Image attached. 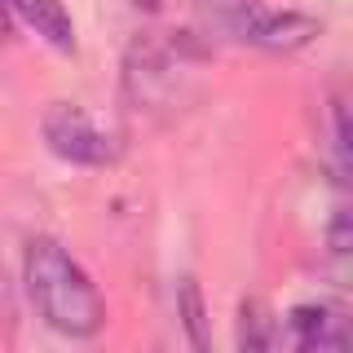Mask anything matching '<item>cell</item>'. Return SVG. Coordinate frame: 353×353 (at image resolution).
<instances>
[{
  "instance_id": "6da1fadb",
  "label": "cell",
  "mask_w": 353,
  "mask_h": 353,
  "mask_svg": "<svg viewBox=\"0 0 353 353\" xmlns=\"http://www.w3.org/2000/svg\"><path fill=\"white\" fill-rule=\"evenodd\" d=\"M27 292L36 309L49 318V327H58L62 336L88 340L102 331V296H97L93 279L66 256L62 243L53 239H36L27 248Z\"/></svg>"
},
{
  "instance_id": "7a4b0ae2",
  "label": "cell",
  "mask_w": 353,
  "mask_h": 353,
  "mask_svg": "<svg viewBox=\"0 0 353 353\" xmlns=\"http://www.w3.org/2000/svg\"><path fill=\"white\" fill-rule=\"evenodd\" d=\"M203 14L216 22L225 36L243 44H261V49H296L314 36V22L301 14H283L261 0H199Z\"/></svg>"
},
{
  "instance_id": "3957f363",
  "label": "cell",
  "mask_w": 353,
  "mask_h": 353,
  "mask_svg": "<svg viewBox=\"0 0 353 353\" xmlns=\"http://www.w3.org/2000/svg\"><path fill=\"white\" fill-rule=\"evenodd\" d=\"M40 128H44L49 150L58 154V159H66V163L102 168V163L115 159V141H110L106 132L97 128L80 106H71V102H53L49 110H44V124Z\"/></svg>"
},
{
  "instance_id": "277c9868",
  "label": "cell",
  "mask_w": 353,
  "mask_h": 353,
  "mask_svg": "<svg viewBox=\"0 0 353 353\" xmlns=\"http://www.w3.org/2000/svg\"><path fill=\"white\" fill-rule=\"evenodd\" d=\"M292 340L305 353H327V349H349V323L336 305H296L292 318Z\"/></svg>"
},
{
  "instance_id": "5b68a950",
  "label": "cell",
  "mask_w": 353,
  "mask_h": 353,
  "mask_svg": "<svg viewBox=\"0 0 353 353\" xmlns=\"http://www.w3.org/2000/svg\"><path fill=\"white\" fill-rule=\"evenodd\" d=\"M14 14L27 22L36 36H44L53 49L71 53L75 49V27H71V14H66L62 0H5Z\"/></svg>"
},
{
  "instance_id": "8992f818",
  "label": "cell",
  "mask_w": 353,
  "mask_h": 353,
  "mask_svg": "<svg viewBox=\"0 0 353 353\" xmlns=\"http://www.w3.org/2000/svg\"><path fill=\"white\" fill-rule=\"evenodd\" d=\"M176 309H181V327H185V336H190V345L194 349L212 345V336H208V318H203V296H199L194 279H181V287H176Z\"/></svg>"
},
{
  "instance_id": "52a82bcc",
  "label": "cell",
  "mask_w": 353,
  "mask_h": 353,
  "mask_svg": "<svg viewBox=\"0 0 353 353\" xmlns=\"http://www.w3.org/2000/svg\"><path fill=\"white\" fill-rule=\"evenodd\" d=\"M274 318L265 314L261 301H243V318H239V349H270L274 345Z\"/></svg>"
},
{
  "instance_id": "ba28073f",
  "label": "cell",
  "mask_w": 353,
  "mask_h": 353,
  "mask_svg": "<svg viewBox=\"0 0 353 353\" xmlns=\"http://www.w3.org/2000/svg\"><path fill=\"white\" fill-rule=\"evenodd\" d=\"M331 128H336V141H331V146H336V168L340 172H349V119H345V106H331Z\"/></svg>"
},
{
  "instance_id": "9c48e42d",
  "label": "cell",
  "mask_w": 353,
  "mask_h": 353,
  "mask_svg": "<svg viewBox=\"0 0 353 353\" xmlns=\"http://www.w3.org/2000/svg\"><path fill=\"white\" fill-rule=\"evenodd\" d=\"M327 243H331L336 256L349 252V212H336V221H331V230H327Z\"/></svg>"
},
{
  "instance_id": "30bf717a",
  "label": "cell",
  "mask_w": 353,
  "mask_h": 353,
  "mask_svg": "<svg viewBox=\"0 0 353 353\" xmlns=\"http://www.w3.org/2000/svg\"><path fill=\"white\" fill-rule=\"evenodd\" d=\"M5 36H9V5L0 0V40H5Z\"/></svg>"
}]
</instances>
